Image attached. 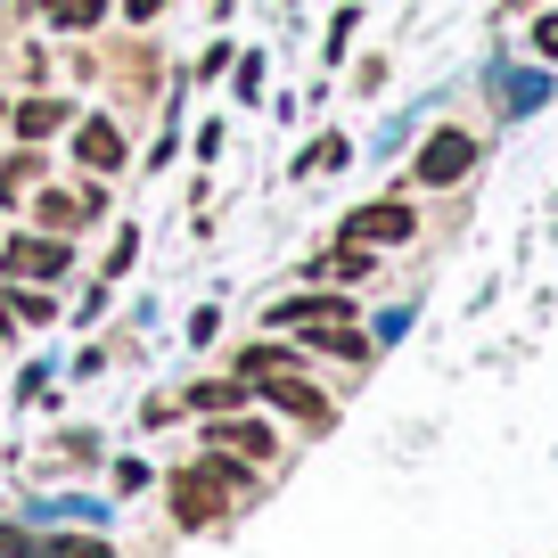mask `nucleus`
Wrapping results in <instances>:
<instances>
[{
  "mask_svg": "<svg viewBox=\"0 0 558 558\" xmlns=\"http://www.w3.org/2000/svg\"><path fill=\"white\" fill-rule=\"evenodd\" d=\"M469 165H476V140L469 132H436L427 148H418V181H427V190H452Z\"/></svg>",
  "mask_w": 558,
  "mask_h": 558,
  "instance_id": "1",
  "label": "nucleus"
},
{
  "mask_svg": "<svg viewBox=\"0 0 558 558\" xmlns=\"http://www.w3.org/2000/svg\"><path fill=\"white\" fill-rule=\"evenodd\" d=\"M345 230H353V246H402V239L418 230V214L402 206V197H378V206H362Z\"/></svg>",
  "mask_w": 558,
  "mask_h": 558,
  "instance_id": "2",
  "label": "nucleus"
},
{
  "mask_svg": "<svg viewBox=\"0 0 558 558\" xmlns=\"http://www.w3.org/2000/svg\"><path fill=\"white\" fill-rule=\"evenodd\" d=\"M246 386H263V402H271V411H288V418H304V427H329V402H320L296 369H271V378H246Z\"/></svg>",
  "mask_w": 558,
  "mask_h": 558,
  "instance_id": "3",
  "label": "nucleus"
},
{
  "mask_svg": "<svg viewBox=\"0 0 558 558\" xmlns=\"http://www.w3.org/2000/svg\"><path fill=\"white\" fill-rule=\"evenodd\" d=\"M0 263H9V279H58V271H66V239H58V230H50V239L25 230V239H9Z\"/></svg>",
  "mask_w": 558,
  "mask_h": 558,
  "instance_id": "4",
  "label": "nucleus"
},
{
  "mask_svg": "<svg viewBox=\"0 0 558 558\" xmlns=\"http://www.w3.org/2000/svg\"><path fill=\"white\" fill-rule=\"evenodd\" d=\"M74 165H90V173H116V165H123V132H116L107 116L74 123Z\"/></svg>",
  "mask_w": 558,
  "mask_h": 558,
  "instance_id": "5",
  "label": "nucleus"
},
{
  "mask_svg": "<svg viewBox=\"0 0 558 558\" xmlns=\"http://www.w3.org/2000/svg\"><path fill=\"white\" fill-rule=\"evenodd\" d=\"M206 444H214V452H239V460H263V452H271V427H255V418H214Z\"/></svg>",
  "mask_w": 558,
  "mask_h": 558,
  "instance_id": "6",
  "label": "nucleus"
},
{
  "mask_svg": "<svg viewBox=\"0 0 558 558\" xmlns=\"http://www.w3.org/2000/svg\"><path fill=\"white\" fill-rule=\"evenodd\" d=\"M345 313H353L345 296H288L271 320H279V329H320V320H345Z\"/></svg>",
  "mask_w": 558,
  "mask_h": 558,
  "instance_id": "7",
  "label": "nucleus"
},
{
  "mask_svg": "<svg viewBox=\"0 0 558 558\" xmlns=\"http://www.w3.org/2000/svg\"><path fill=\"white\" fill-rule=\"evenodd\" d=\"M90 214H99V197H90V190H83V197H66V190H41L34 222H50L58 239H66V230H74V222H90Z\"/></svg>",
  "mask_w": 558,
  "mask_h": 558,
  "instance_id": "8",
  "label": "nucleus"
},
{
  "mask_svg": "<svg viewBox=\"0 0 558 558\" xmlns=\"http://www.w3.org/2000/svg\"><path fill=\"white\" fill-rule=\"evenodd\" d=\"M9 123H17L25 140H50V132H66V123H74V107H66V99H25Z\"/></svg>",
  "mask_w": 558,
  "mask_h": 558,
  "instance_id": "9",
  "label": "nucleus"
},
{
  "mask_svg": "<svg viewBox=\"0 0 558 558\" xmlns=\"http://www.w3.org/2000/svg\"><path fill=\"white\" fill-rule=\"evenodd\" d=\"M239 395H246V378H206L181 395V411H239Z\"/></svg>",
  "mask_w": 558,
  "mask_h": 558,
  "instance_id": "10",
  "label": "nucleus"
},
{
  "mask_svg": "<svg viewBox=\"0 0 558 558\" xmlns=\"http://www.w3.org/2000/svg\"><path fill=\"white\" fill-rule=\"evenodd\" d=\"M34 190H41V157H17L0 173V206H17V197H34Z\"/></svg>",
  "mask_w": 558,
  "mask_h": 558,
  "instance_id": "11",
  "label": "nucleus"
},
{
  "mask_svg": "<svg viewBox=\"0 0 558 558\" xmlns=\"http://www.w3.org/2000/svg\"><path fill=\"white\" fill-rule=\"evenodd\" d=\"M271 369H296V353L288 345H246L239 353V378H271Z\"/></svg>",
  "mask_w": 558,
  "mask_h": 558,
  "instance_id": "12",
  "label": "nucleus"
},
{
  "mask_svg": "<svg viewBox=\"0 0 558 558\" xmlns=\"http://www.w3.org/2000/svg\"><path fill=\"white\" fill-rule=\"evenodd\" d=\"M41 9H50L58 25H74V34H83V25H99V9H107V0H41Z\"/></svg>",
  "mask_w": 558,
  "mask_h": 558,
  "instance_id": "13",
  "label": "nucleus"
},
{
  "mask_svg": "<svg viewBox=\"0 0 558 558\" xmlns=\"http://www.w3.org/2000/svg\"><path fill=\"white\" fill-rule=\"evenodd\" d=\"M41 550H50V558H116L99 534H58V542H41Z\"/></svg>",
  "mask_w": 558,
  "mask_h": 558,
  "instance_id": "14",
  "label": "nucleus"
},
{
  "mask_svg": "<svg viewBox=\"0 0 558 558\" xmlns=\"http://www.w3.org/2000/svg\"><path fill=\"white\" fill-rule=\"evenodd\" d=\"M345 157H353V148H345V140H337V132H329V140H313V173H337V165H345Z\"/></svg>",
  "mask_w": 558,
  "mask_h": 558,
  "instance_id": "15",
  "label": "nucleus"
},
{
  "mask_svg": "<svg viewBox=\"0 0 558 558\" xmlns=\"http://www.w3.org/2000/svg\"><path fill=\"white\" fill-rule=\"evenodd\" d=\"M320 271H329V279H362V271H369V255H362V246H345V255H329Z\"/></svg>",
  "mask_w": 558,
  "mask_h": 558,
  "instance_id": "16",
  "label": "nucleus"
},
{
  "mask_svg": "<svg viewBox=\"0 0 558 558\" xmlns=\"http://www.w3.org/2000/svg\"><path fill=\"white\" fill-rule=\"evenodd\" d=\"M534 50H542V58H558V17H542V25H534Z\"/></svg>",
  "mask_w": 558,
  "mask_h": 558,
  "instance_id": "17",
  "label": "nucleus"
},
{
  "mask_svg": "<svg viewBox=\"0 0 558 558\" xmlns=\"http://www.w3.org/2000/svg\"><path fill=\"white\" fill-rule=\"evenodd\" d=\"M165 0H123V17H157Z\"/></svg>",
  "mask_w": 558,
  "mask_h": 558,
  "instance_id": "18",
  "label": "nucleus"
},
{
  "mask_svg": "<svg viewBox=\"0 0 558 558\" xmlns=\"http://www.w3.org/2000/svg\"><path fill=\"white\" fill-rule=\"evenodd\" d=\"M9 320H17V304H9V296H0V329H9Z\"/></svg>",
  "mask_w": 558,
  "mask_h": 558,
  "instance_id": "19",
  "label": "nucleus"
},
{
  "mask_svg": "<svg viewBox=\"0 0 558 558\" xmlns=\"http://www.w3.org/2000/svg\"><path fill=\"white\" fill-rule=\"evenodd\" d=\"M0 123H9V107H0Z\"/></svg>",
  "mask_w": 558,
  "mask_h": 558,
  "instance_id": "20",
  "label": "nucleus"
}]
</instances>
